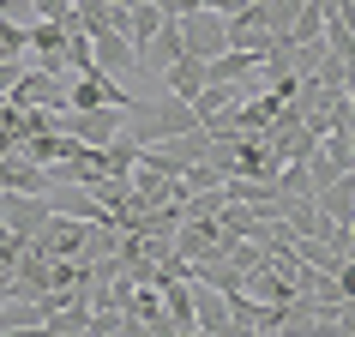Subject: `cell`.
Listing matches in <instances>:
<instances>
[{
    "instance_id": "1",
    "label": "cell",
    "mask_w": 355,
    "mask_h": 337,
    "mask_svg": "<svg viewBox=\"0 0 355 337\" xmlns=\"http://www.w3.org/2000/svg\"><path fill=\"white\" fill-rule=\"evenodd\" d=\"M127 121H132V139H139V145H157V139L193 132V127H199V109H193V103H181V96H168L163 109H157V103H132Z\"/></svg>"
},
{
    "instance_id": "2",
    "label": "cell",
    "mask_w": 355,
    "mask_h": 337,
    "mask_svg": "<svg viewBox=\"0 0 355 337\" xmlns=\"http://www.w3.org/2000/svg\"><path fill=\"white\" fill-rule=\"evenodd\" d=\"M55 217V205H49V193H6L0 187V235L6 241L31 247L37 241V229Z\"/></svg>"
},
{
    "instance_id": "3",
    "label": "cell",
    "mask_w": 355,
    "mask_h": 337,
    "mask_svg": "<svg viewBox=\"0 0 355 337\" xmlns=\"http://www.w3.org/2000/svg\"><path fill=\"white\" fill-rule=\"evenodd\" d=\"M181 24V42H187V55L211 60L229 49V12H211V6H187V12H175Z\"/></svg>"
},
{
    "instance_id": "4",
    "label": "cell",
    "mask_w": 355,
    "mask_h": 337,
    "mask_svg": "<svg viewBox=\"0 0 355 337\" xmlns=\"http://www.w3.org/2000/svg\"><path fill=\"white\" fill-rule=\"evenodd\" d=\"M121 121H127V109H109V103H96V109H60V132H73L78 145L103 150L121 132Z\"/></svg>"
},
{
    "instance_id": "5",
    "label": "cell",
    "mask_w": 355,
    "mask_h": 337,
    "mask_svg": "<svg viewBox=\"0 0 355 337\" xmlns=\"http://www.w3.org/2000/svg\"><path fill=\"white\" fill-rule=\"evenodd\" d=\"M42 259H85V247H91V223H78V217H49L37 229V241H31Z\"/></svg>"
},
{
    "instance_id": "6",
    "label": "cell",
    "mask_w": 355,
    "mask_h": 337,
    "mask_svg": "<svg viewBox=\"0 0 355 337\" xmlns=\"http://www.w3.org/2000/svg\"><path fill=\"white\" fill-rule=\"evenodd\" d=\"M157 289H163V313H168V325H175V337H193V331H199V319H193V283H187V271L157 277Z\"/></svg>"
},
{
    "instance_id": "7",
    "label": "cell",
    "mask_w": 355,
    "mask_h": 337,
    "mask_svg": "<svg viewBox=\"0 0 355 337\" xmlns=\"http://www.w3.org/2000/svg\"><path fill=\"white\" fill-rule=\"evenodd\" d=\"M91 55L103 73H139V49L127 42V31H114V24H103V31H91Z\"/></svg>"
},
{
    "instance_id": "8",
    "label": "cell",
    "mask_w": 355,
    "mask_h": 337,
    "mask_svg": "<svg viewBox=\"0 0 355 337\" xmlns=\"http://www.w3.org/2000/svg\"><path fill=\"white\" fill-rule=\"evenodd\" d=\"M0 187L6 193H49L55 175H49L42 163H31L24 150H6V157H0Z\"/></svg>"
},
{
    "instance_id": "9",
    "label": "cell",
    "mask_w": 355,
    "mask_h": 337,
    "mask_svg": "<svg viewBox=\"0 0 355 337\" xmlns=\"http://www.w3.org/2000/svg\"><path fill=\"white\" fill-rule=\"evenodd\" d=\"M157 78H163V91H168V96H181V103H193V96H199V91L211 85V73H205V60H199V55L168 60V67H163Z\"/></svg>"
},
{
    "instance_id": "10",
    "label": "cell",
    "mask_w": 355,
    "mask_h": 337,
    "mask_svg": "<svg viewBox=\"0 0 355 337\" xmlns=\"http://www.w3.org/2000/svg\"><path fill=\"white\" fill-rule=\"evenodd\" d=\"M187 55V42H181V24H175V12H163V24H157V37L139 49V67H150V73H163L168 60Z\"/></svg>"
},
{
    "instance_id": "11",
    "label": "cell",
    "mask_w": 355,
    "mask_h": 337,
    "mask_svg": "<svg viewBox=\"0 0 355 337\" xmlns=\"http://www.w3.org/2000/svg\"><path fill=\"white\" fill-rule=\"evenodd\" d=\"M193 283V277H187ZM193 319H199V331H211V337H229L235 325H229V301H223V289H211V283H193Z\"/></svg>"
},
{
    "instance_id": "12",
    "label": "cell",
    "mask_w": 355,
    "mask_h": 337,
    "mask_svg": "<svg viewBox=\"0 0 355 337\" xmlns=\"http://www.w3.org/2000/svg\"><path fill=\"white\" fill-rule=\"evenodd\" d=\"M42 319L49 307L37 295H0V331H42Z\"/></svg>"
},
{
    "instance_id": "13",
    "label": "cell",
    "mask_w": 355,
    "mask_h": 337,
    "mask_svg": "<svg viewBox=\"0 0 355 337\" xmlns=\"http://www.w3.org/2000/svg\"><path fill=\"white\" fill-rule=\"evenodd\" d=\"M235 103H241V85H205V91L193 96V109H199V127H205L211 114H229Z\"/></svg>"
},
{
    "instance_id": "14",
    "label": "cell",
    "mask_w": 355,
    "mask_h": 337,
    "mask_svg": "<svg viewBox=\"0 0 355 337\" xmlns=\"http://www.w3.org/2000/svg\"><path fill=\"white\" fill-rule=\"evenodd\" d=\"M253 223H259V211L253 205H217V229H223V235H253Z\"/></svg>"
},
{
    "instance_id": "15",
    "label": "cell",
    "mask_w": 355,
    "mask_h": 337,
    "mask_svg": "<svg viewBox=\"0 0 355 337\" xmlns=\"http://www.w3.org/2000/svg\"><path fill=\"white\" fill-rule=\"evenodd\" d=\"M73 6H78V0H37V12H42V19H55V24H78Z\"/></svg>"
}]
</instances>
